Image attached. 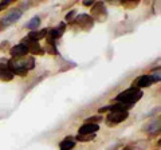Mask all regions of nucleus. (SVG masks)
<instances>
[{
	"mask_svg": "<svg viewBox=\"0 0 161 150\" xmlns=\"http://www.w3.org/2000/svg\"><path fill=\"white\" fill-rule=\"evenodd\" d=\"M75 15H77V11H74V9H73V11H70V12L66 15V20H67V22H73V19H74Z\"/></svg>",
	"mask_w": 161,
	"mask_h": 150,
	"instance_id": "aec40b11",
	"label": "nucleus"
},
{
	"mask_svg": "<svg viewBox=\"0 0 161 150\" xmlns=\"http://www.w3.org/2000/svg\"><path fill=\"white\" fill-rule=\"evenodd\" d=\"M11 3V0H7V2H2L0 3V11H3V9H6L7 8V6Z\"/></svg>",
	"mask_w": 161,
	"mask_h": 150,
	"instance_id": "412c9836",
	"label": "nucleus"
},
{
	"mask_svg": "<svg viewBox=\"0 0 161 150\" xmlns=\"http://www.w3.org/2000/svg\"><path fill=\"white\" fill-rule=\"evenodd\" d=\"M99 130L98 125H94V123H85L79 127L78 130V134H95Z\"/></svg>",
	"mask_w": 161,
	"mask_h": 150,
	"instance_id": "9d476101",
	"label": "nucleus"
},
{
	"mask_svg": "<svg viewBox=\"0 0 161 150\" xmlns=\"http://www.w3.org/2000/svg\"><path fill=\"white\" fill-rule=\"evenodd\" d=\"M94 20L97 22H105L108 18V9L102 2H95L92 7V15H90Z\"/></svg>",
	"mask_w": 161,
	"mask_h": 150,
	"instance_id": "f03ea898",
	"label": "nucleus"
},
{
	"mask_svg": "<svg viewBox=\"0 0 161 150\" xmlns=\"http://www.w3.org/2000/svg\"><path fill=\"white\" fill-rule=\"evenodd\" d=\"M47 32H48V29H46V28L39 29V31H31L28 34V39L30 40H32V42H39L40 39L46 38Z\"/></svg>",
	"mask_w": 161,
	"mask_h": 150,
	"instance_id": "ddd939ff",
	"label": "nucleus"
},
{
	"mask_svg": "<svg viewBox=\"0 0 161 150\" xmlns=\"http://www.w3.org/2000/svg\"><path fill=\"white\" fill-rule=\"evenodd\" d=\"M20 16H22V11H19V9H14V11H11L6 18L2 20L3 26L7 27V26H11L12 23H15L16 20H19Z\"/></svg>",
	"mask_w": 161,
	"mask_h": 150,
	"instance_id": "6e6552de",
	"label": "nucleus"
},
{
	"mask_svg": "<svg viewBox=\"0 0 161 150\" xmlns=\"http://www.w3.org/2000/svg\"><path fill=\"white\" fill-rule=\"evenodd\" d=\"M6 64L0 63V81L9 82V81H12L14 79V74L11 72V70H9L8 66H6Z\"/></svg>",
	"mask_w": 161,
	"mask_h": 150,
	"instance_id": "1a4fd4ad",
	"label": "nucleus"
},
{
	"mask_svg": "<svg viewBox=\"0 0 161 150\" xmlns=\"http://www.w3.org/2000/svg\"><path fill=\"white\" fill-rule=\"evenodd\" d=\"M158 146H161V139H160V141H158Z\"/></svg>",
	"mask_w": 161,
	"mask_h": 150,
	"instance_id": "b1692460",
	"label": "nucleus"
},
{
	"mask_svg": "<svg viewBox=\"0 0 161 150\" xmlns=\"http://www.w3.org/2000/svg\"><path fill=\"white\" fill-rule=\"evenodd\" d=\"M75 23H78V26L82 29H85V31H89L94 26V19L87 13H80L75 19Z\"/></svg>",
	"mask_w": 161,
	"mask_h": 150,
	"instance_id": "20e7f679",
	"label": "nucleus"
},
{
	"mask_svg": "<svg viewBox=\"0 0 161 150\" xmlns=\"http://www.w3.org/2000/svg\"><path fill=\"white\" fill-rule=\"evenodd\" d=\"M46 40H47V51H48V54L57 55L58 51H57V44H55V40L53 38H50V36L46 38Z\"/></svg>",
	"mask_w": 161,
	"mask_h": 150,
	"instance_id": "dca6fc26",
	"label": "nucleus"
},
{
	"mask_svg": "<svg viewBox=\"0 0 161 150\" xmlns=\"http://www.w3.org/2000/svg\"><path fill=\"white\" fill-rule=\"evenodd\" d=\"M28 54V48L26 44L19 43L16 46H14L11 50H9V55L12 56V59H22Z\"/></svg>",
	"mask_w": 161,
	"mask_h": 150,
	"instance_id": "39448f33",
	"label": "nucleus"
},
{
	"mask_svg": "<svg viewBox=\"0 0 161 150\" xmlns=\"http://www.w3.org/2000/svg\"><path fill=\"white\" fill-rule=\"evenodd\" d=\"M93 4L94 2H90V0H85L83 2V6H86V7H93Z\"/></svg>",
	"mask_w": 161,
	"mask_h": 150,
	"instance_id": "5701e85b",
	"label": "nucleus"
},
{
	"mask_svg": "<svg viewBox=\"0 0 161 150\" xmlns=\"http://www.w3.org/2000/svg\"><path fill=\"white\" fill-rule=\"evenodd\" d=\"M141 98H142V90H138L136 87H130L128 90H125V91L119 93L114 99H115V102L117 103H122V104L132 106L133 103L138 102Z\"/></svg>",
	"mask_w": 161,
	"mask_h": 150,
	"instance_id": "f257e3e1",
	"label": "nucleus"
},
{
	"mask_svg": "<svg viewBox=\"0 0 161 150\" xmlns=\"http://www.w3.org/2000/svg\"><path fill=\"white\" fill-rule=\"evenodd\" d=\"M64 29H66V24H64V23H59L58 27H55V28H53V29H50V31H48V36L53 38L55 40V39H58V38L62 36L63 32H64Z\"/></svg>",
	"mask_w": 161,
	"mask_h": 150,
	"instance_id": "9b49d317",
	"label": "nucleus"
},
{
	"mask_svg": "<svg viewBox=\"0 0 161 150\" xmlns=\"http://www.w3.org/2000/svg\"><path fill=\"white\" fill-rule=\"evenodd\" d=\"M39 26H40V18L39 16H34L31 20L26 24V28L31 29V31H35V29H38Z\"/></svg>",
	"mask_w": 161,
	"mask_h": 150,
	"instance_id": "2eb2a0df",
	"label": "nucleus"
},
{
	"mask_svg": "<svg viewBox=\"0 0 161 150\" xmlns=\"http://www.w3.org/2000/svg\"><path fill=\"white\" fill-rule=\"evenodd\" d=\"M121 4L126 8H134V7L138 6V0H136V2H133V0H128V2H122Z\"/></svg>",
	"mask_w": 161,
	"mask_h": 150,
	"instance_id": "6ab92c4d",
	"label": "nucleus"
},
{
	"mask_svg": "<svg viewBox=\"0 0 161 150\" xmlns=\"http://www.w3.org/2000/svg\"><path fill=\"white\" fill-rule=\"evenodd\" d=\"M153 82V78H152V75H141V77H138L136 81L133 82V86L132 87H136V88H145V87H149Z\"/></svg>",
	"mask_w": 161,
	"mask_h": 150,
	"instance_id": "0eeeda50",
	"label": "nucleus"
},
{
	"mask_svg": "<svg viewBox=\"0 0 161 150\" xmlns=\"http://www.w3.org/2000/svg\"><path fill=\"white\" fill-rule=\"evenodd\" d=\"M75 143H77V142H75V138L71 137V136H69V137L64 138L62 142H60L59 149L60 150H71V149H74Z\"/></svg>",
	"mask_w": 161,
	"mask_h": 150,
	"instance_id": "4468645a",
	"label": "nucleus"
},
{
	"mask_svg": "<svg viewBox=\"0 0 161 150\" xmlns=\"http://www.w3.org/2000/svg\"><path fill=\"white\" fill-rule=\"evenodd\" d=\"M161 130V119L160 118H156L150 122L147 127H145V131L149 133V134H154Z\"/></svg>",
	"mask_w": 161,
	"mask_h": 150,
	"instance_id": "f8f14e48",
	"label": "nucleus"
},
{
	"mask_svg": "<svg viewBox=\"0 0 161 150\" xmlns=\"http://www.w3.org/2000/svg\"><path fill=\"white\" fill-rule=\"evenodd\" d=\"M22 44H26L27 48H28V52H31V54H34V55H43V52H44L43 48L40 47L39 42H32V40H30L28 36L23 39Z\"/></svg>",
	"mask_w": 161,
	"mask_h": 150,
	"instance_id": "423d86ee",
	"label": "nucleus"
},
{
	"mask_svg": "<svg viewBox=\"0 0 161 150\" xmlns=\"http://www.w3.org/2000/svg\"><path fill=\"white\" fill-rule=\"evenodd\" d=\"M95 138V134H78L75 141H80V142H89L92 139Z\"/></svg>",
	"mask_w": 161,
	"mask_h": 150,
	"instance_id": "f3484780",
	"label": "nucleus"
},
{
	"mask_svg": "<svg viewBox=\"0 0 161 150\" xmlns=\"http://www.w3.org/2000/svg\"><path fill=\"white\" fill-rule=\"evenodd\" d=\"M152 78H153V82H161V74H160V72L153 74Z\"/></svg>",
	"mask_w": 161,
	"mask_h": 150,
	"instance_id": "4be33fe9",
	"label": "nucleus"
},
{
	"mask_svg": "<svg viewBox=\"0 0 161 150\" xmlns=\"http://www.w3.org/2000/svg\"><path fill=\"white\" fill-rule=\"evenodd\" d=\"M102 117L101 115H93V117H89L87 119H86V123H94V125H98V122H101L102 121Z\"/></svg>",
	"mask_w": 161,
	"mask_h": 150,
	"instance_id": "a211bd4d",
	"label": "nucleus"
},
{
	"mask_svg": "<svg viewBox=\"0 0 161 150\" xmlns=\"http://www.w3.org/2000/svg\"><path fill=\"white\" fill-rule=\"evenodd\" d=\"M129 113L128 111H110L106 117V123L109 126H114L121 122H124L125 119H128Z\"/></svg>",
	"mask_w": 161,
	"mask_h": 150,
	"instance_id": "7ed1b4c3",
	"label": "nucleus"
}]
</instances>
